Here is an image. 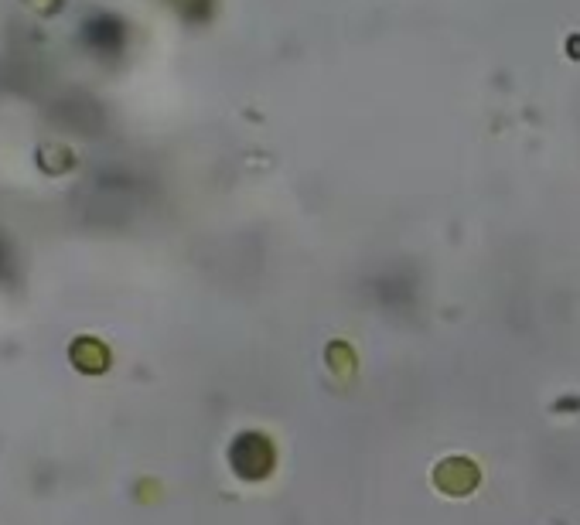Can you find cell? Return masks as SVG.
Returning <instances> with one entry per match:
<instances>
[{
  "instance_id": "cell-2",
  "label": "cell",
  "mask_w": 580,
  "mask_h": 525,
  "mask_svg": "<svg viewBox=\"0 0 580 525\" xmlns=\"http://www.w3.org/2000/svg\"><path fill=\"white\" fill-rule=\"evenodd\" d=\"M434 481L447 495H468L478 485V468L471 461H464V457H451L434 471Z\"/></svg>"
},
{
  "instance_id": "cell-1",
  "label": "cell",
  "mask_w": 580,
  "mask_h": 525,
  "mask_svg": "<svg viewBox=\"0 0 580 525\" xmlns=\"http://www.w3.org/2000/svg\"><path fill=\"white\" fill-rule=\"evenodd\" d=\"M229 461H232V471L239 478H267L277 464V454H273V444L263 433H239L236 444L229 447Z\"/></svg>"
}]
</instances>
